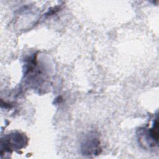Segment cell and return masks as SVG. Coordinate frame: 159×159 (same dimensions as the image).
<instances>
[{
    "label": "cell",
    "instance_id": "obj_2",
    "mask_svg": "<svg viewBox=\"0 0 159 159\" xmlns=\"http://www.w3.org/2000/svg\"><path fill=\"white\" fill-rule=\"evenodd\" d=\"M158 120H155L152 128L147 130H140L139 139L142 145H147L148 147H155L158 140Z\"/></svg>",
    "mask_w": 159,
    "mask_h": 159
},
{
    "label": "cell",
    "instance_id": "obj_3",
    "mask_svg": "<svg viewBox=\"0 0 159 159\" xmlns=\"http://www.w3.org/2000/svg\"><path fill=\"white\" fill-rule=\"evenodd\" d=\"M27 143V138L24 135L20 133H14L6 136L4 142L2 140L1 144L4 145L6 151H11L20 149Z\"/></svg>",
    "mask_w": 159,
    "mask_h": 159
},
{
    "label": "cell",
    "instance_id": "obj_1",
    "mask_svg": "<svg viewBox=\"0 0 159 159\" xmlns=\"http://www.w3.org/2000/svg\"><path fill=\"white\" fill-rule=\"evenodd\" d=\"M81 152L84 155H98L101 152L100 141L94 134H89L81 143Z\"/></svg>",
    "mask_w": 159,
    "mask_h": 159
}]
</instances>
